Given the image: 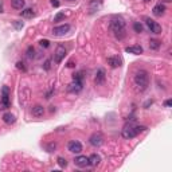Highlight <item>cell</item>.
<instances>
[{
  "label": "cell",
  "mask_w": 172,
  "mask_h": 172,
  "mask_svg": "<svg viewBox=\"0 0 172 172\" xmlns=\"http://www.w3.org/2000/svg\"><path fill=\"white\" fill-rule=\"evenodd\" d=\"M67 2H77V0H67Z\"/></svg>",
  "instance_id": "74e56055"
},
{
  "label": "cell",
  "mask_w": 172,
  "mask_h": 172,
  "mask_svg": "<svg viewBox=\"0 0 172 172\" xmlns=\"http://www.w3.org/2000/svg\"><path fill=\"white\" fill-rule=\"evenodd\" d=\"M24 4H26L24 0H11V7H12V8H15V10L24 8Z\"/></svg>",
  "instance_id": "d6986e66"
},
{
  "label": "cell",
  "mask_w": 172,
  "mask_h": 172,
  "mask_svg": "<svg viewBox=\"0 0 172 172\" xmlns=\"http://www.w3.org/2000/svg\"><path fill=\"white\" fill-rule=\"evenodd\" d=\"M166 11H167L166 6H164V4H162V3H159V4H156L155 7H153V10H152V14H153V15H155V16L160 18V16H163L164 14H166Z\"/></svg>",
  "instance_id": "7c38bea8"
},
{
  "label": "cell",
  "mask_w": 172,
  "mask_h": 172,
  "mask_svg": "<svg viewBox=\"0 0 172 172\" xmlns=\"http://www.w3.org/2000/svg\"><path fill=\"white\" fill-rule=\"evenodd\" d=\"M73 66H74V63H73V62H69V63H67V67H73Z\"/></svg>",
  "instance_id": "d590c367"
},
{
  "label": "cell",
  "mask_w": 172,
  "mask_h": 172,
  "mask_svg": "<svg viewBox=\"0 0 172 172\" xmlns=\"http://www.w3.org/2000/svg\"><path fill=\"white\" fill-rule=\"evenodd\" d=\"M16 66H18V69H22V70H26V67H24V66H23V63H22V62H18V63H16Z\"/></svg>",
  "instance_id": "4dcf8cb0"
},
{
  "label": "cell",
  "mask_w": 172,
  "mask_h": 172,
  "mask_svg": "<svg viewBox=\"0 0 172 172\" xmlns=\"http://www.w3.org/2000/svg\"><path fill=\"white\" fill-rule=\"evenodd\" d=\"M27 57H28V58H34V57H35V50H34V47H28V49H27Z\"/></svg>",
  "instance_id": "4316f807"
},
{
  "label": "cell",
  "mask_w": 172,
  "mask_h": 172,
  "mask_svg": "<svg viewBox=\"0 0 172 172\" xmlns=\"http://www.w3.org/2000/svg\"><path fill=\"white\" fill-rule=\"evenodd\" d=\"M3 121L6 124H14L16 121V118L12 113H4V114H3Z\"/></svg>",
  "instance_id": "ffe728a7"
},
{
  "label": "cell",
  "mask_w": 172,
  "mask_h": 172,
  "mask_svg": "<svg viewBox=\"0 0 172 172\" xmlns=\"http://www.w3.org/2000/svg\"><path fill=\"white\" fill-rule=\"evenodd\" d=\"M82 78H83V73L82 71L74 73V75H73V79H75V81H82Z\"/></svg>",
  "instance_id": "484cf974"
},
{
  "label": "cell",
  "mask_w": 172,
  "mask_h": 172,
  "mask_svg": "<svg viewBox=\"0 0 172 172\" xmlns=\"http://www.w3.org/2000/svg\"><path fill=\"white\" fill-rule=\"evenodd\" d=\"M126 53H130V54H136V55H140V54H142V47L140 45H134V46H129L125 49Z\"/></svg>",
  "instance_id": "9a60e30c"
},
{
  "label": "cell",
  "mask_w": 172,
  "mask_h": 172,
  "mask_svg": "<svg viewBox=\"0 0 172 172\" xmlns=\"http://www.w3.org/2000/svg\"><path fill=\"white\" fill-rule=\"evenodd\" d=\"M134 83L136 86L138 87L140 91H144L145 89L148 87L149 85V75H148V71L145 70H138L134 75Z\"/></svg>",
  "instance_id": "3957f363"
},
{
  "label": "cell",
  "mask_w": 172,
  "mask_h": 172,
  "mask_svg": "<svg viewBox=\"0 0 172 172\" xmlns=\"http://www.w3.org/2000/svg\"><path fill=\"white\" fill-rule=\"evenodd\" d=\"M55 148H57V144H55V142H50L49 147H47V151H49V152H53Z\"/></svg>",
  "instance_id": "f1b7e54d"
},
{
  "label": "cell",
  "mask_w": 172,
  "mask_h": 172,
  "mask_svg": "<svg viewBox=\"0 0 172 172\" xmlns=\"http://www.w3.org/2000/svg\"><path fill=\"white\" fill-rule=\"evenodd\" d=\"M67 149H69V152L77 153V155H78V153L82 152V144L79 141H77V140H71L67 144Z\"/></svg>",
  "instance_id": "8992f818"
},
{
  "label": "cell",
  "mask_w": 172,
  "mask_h": 172,
  "mask_svg": "<svg viewBox=\"0 0 172 172\" xmlns=\"http://www.w3.org/2000/svg\"><path fill=\"white\" fill-rule=\"evenodd\" d=\"M65 18H66V15H65L63 12H58L57 15L54 16V22H55V23H57V22H61V20H63Z\"/></svg>",
  "instance_id": "d4e9b609"
},
{
  "label": "cell",
  "mask_w": 172,
  "mask_h": 172,
  "mask_svg": "<svg viewBox=\"0 0 172 172\" xmlns=\"http://www.w3.org/2000/svg\"><path fill=\"white\" fill-rule=\"evenodd\" d=\"M45 69H46V70H50V61L45 62Z\"/></svg>",
  "instance_id": "d6a6232c"
},
{
  "label": "cell",
  "mask_w": 172,
  "mask_h": 172,
  "mask_svg": "<svg viewBox=\"0 0 172 172\" xmlns=\"http://www.w3.org/2000/svg\"><path fill=\"white\" fill-rule=\"evenodd\" d=\"M102 7V2L101 0H91V2L89 3V11L90 14L96 12V11H98Z\"/></svg>",
  "instance_id": "5bb4252c"
},
{
  "label": "cell",
  "mask_w": 172,
  "mask_h": 172,
  "mask_svg": "<svg viewBox=\"0 0 172 172\" xmlns=\"http://www.w3.org/2000/svg\"><path fill=\"white\" fill-rule=\"evenodd\" d=\"M104 82H105V71L102 70V69H100L96 74V78H94V83H96L97 86H100Z\"/></svg>",
  "instance_id": "4fadbf2b"
},
{
  "label": "cell",
  "mask_w": 172,
  "mask_h": 172,
  "mask_svg": "<svg viewBox=\"0 0 172 172\" xmlns=\"http://www.w3.org/2000/svg\"><path fill=\"white\" fill-rule=\"evenodd\" d=\"M133 30L140 34V32H142V24L140 23V22H136V23H133Z\"/></svg>",
  "instance_id": "cb8c5ba5"
},
{
  "label": "cell",
  "mask_w": 172,
  "mask_h": 172,
  "mask_svg": "<svg viewBox=\"0 0 172 172\" xmlns=\"http://www.w3.org/2000/svg\"><path fill=\"white\" fill-rule=\"evenodd\" d=\"M22 16L26 18V19H31V18L35 16V12H34L32 8H26V10L22 11Z\"/></svg>",
  "instance_id": "44dd1931"
},
{
  "label": "cell",
  "mask_w": 172,
  "mask_h": 172,
  "mask_svg": "<svg viewBox=\"0 0 172 172\" xmlns=\"http://www.w3.org/2000/svg\"><path fill=\"white\" fill-rule=\"evenodd\" d=\"M164 2H166V3H170V2H172V0H164Z\"/></svg>",
  "instance_id": "8d00e7d4"
},
{
  "label": "cell",
  "mask_w": 172,
  "mask_h": 172,
  "mask_svg": "<svg viewBox=\"0 0 172 172\" xmlns=\"http://www.w3.org/2000/svg\"><path fill=\"white\" fill-rule=\"evenodd\" d=\"M145 23H147V26H148L149 30H151V32H153V34H162L163 28H162V26L157 23V22L151 19V18H147V19H145Z\"/></svg>",
  "instance_id": "5b68a950"
},
{
  "label": "cell",
  "mask_w": 172,
  "mask_h": 172,
  "mask_svg": "<svg viewBox=\"0 0 172 172\" xmlns=\"http://www.w3.org/2000/svg\"><path fill=\"white\" fill-rule=\"evenodd\" d=\"M31 114L34 117H42L45 114V108H43L42 105H35V106L31 109Z\"/></svg>",
  "instance_id": "2e32d148"
},
{
  "label": "cell",
  "mask_w": 172,
  "mask_h": 172,
  "mask_svg": "<svg viewBox=\"0 0 172 172\" xmlns=\"http://www.w3.org/2000/svg\"><path fill=\"white\" fill-rule=\"evenodd\" d=\"M57 163H58V166H59L61 168H66V167H67V162H66V159H63V157H58Z\"/></svg>",
  "instance_id": "603a6c76"
},
{
  "label": "cell",
  "mask_w": 172,
  "mask_h": 172,
  "mask_svg": "<svg viewBox=\"0 0 172 172\" xmlns=\"http://www.w3.org/2000/svg\"><path fill=\"white\" fill-rule=\"evenodd\" d=\"M83 89V85H82V81H75V79H73V82L70 83V85L67 86V90L70 91V93H79Z\"/></svg>",
  "instance_id": "52a82bcc"
},
{
  "label": "cell",
  "mask_w": 172,
  "mask_h": 172,
  "mask_svg": "<svg viewBox=\"0 0 172 172\" xmlns=\"http://www.w3.org/2000/svg\"><path fill=\"white\" fill-rule=\"evenodd\" d=\"M102 141H104V137H102L101 133H93L89 138V142L93 147H100V145L102 144Z\"/></svg>",
  "instance_id": "30bf717a"
},
{
  "label": "cell",
  "mask_w": 172,
  "mask_h": 172,
  "mask_svg": "<svg viewBox=\"0 0 172 172\" xmlns=\"http://www.w3.org/2000/svg\"><path fill=\"white\" fill-rule=\"evenodd\" d=\"M164 105H166V106H167V108H170V106H171V105H172V101H171V100H167L166 102H164Z\"/></svg>",
  "instance_id": "836d02e7"
},
{
  "label": "cell",
  "mask_w": 172,
  "mask_h": 172,
  "mask_svg": "<svg viewBox=\"0 0 172 172\" xmlns=\"http://www.w3.org/2000/svg\"><path fill=\"white\" fill-rule=\"evenodd\" d=\"M74 164L79 168H85L89 166V157L86 156H77L74 159Z\"/></svg>",
  "instance_id": "8fae6325"
},
{
  "label": "cell",
  "mask_w": 172,
  "mask_h": 172,
  "mask_svg": "<svg viewBox=\"0 0 172 172\" xmlns=\"http://www.w3.org/2000/svg\"><path fill=\"white\" fill-rule=\"evenodd\" d=\"M108 65L113 69L120 67V66H121V59H120L118 57H109L108 58Z\"/></svg>",
  "instance_id": "e0dca14e"
},
{
  "label": "cell",
  "mask_w": 172,
  "mask_h": 172,
  "mask_svg": "<svg viewBox=\"0 0 172 172\" xmlns=\"http://www.w3.org/2000/svg\"><path fill=\"white\" fill-rule=\"evenodd\" d=\"M145 130H147V126H142V125L133 126V125H130V124H129V125H125V126H124L121 134H122L124 138L129 140V138L136 137L137 134H140V133H142V132H145Z\"/></svg>",
  "instance_id": "7a4b0ae2"
},
{
  "label": "cell",
  "mask_w": 172,
  "mask_h": 172,
  "mask_svg": "<svg viewBox=\"0 0 172 172\" xmlns=\"http://www.w3.org/2000/svg\"><path fill=\"white\" fill-rule=\"evenodd\" d=\"M15 27L16 28H22L23 27V23H22V22H15Z\"/></svg>",
  "instance_id": "1f68e13d"
},
{
  "label": "cell",
  "mask_w": 172,
  "mask_h": 172,
  "mask_svg": "<svg viewBox=\"0 0 172 172\" xmlns=\"http://www.w3.org/2000/svg\"><path fill=\"white\" fill-rule=\"evenodd\" d=\"M69 31H70V24H62V26H57V27H54L53 34L57 35V36H62V35L67 34Z\"/></svg>",
  "instance_id": "ba28073f"
},
{
  "label": "cell",
  "mask_w": 172,
  "mask_h": 172,
  "mask_svg": "<svg viewBox=\"0 0 172 172\" xmlns=\"http://www.w3.org/2000/svg\"><path fill=\"white\" fill-rule=\"evenodd\" d=\"M11 106L10 101V89L8 86H3L2 89V100H0V110H6Z\"/></svg>",
  "instance_id": "277c9868"
},
{
  "label": "cell",
  "mask_w": 172,
  "mask_h": 172,
  "mask_svg": "<svg viewBox=\"0 0 172 172\" xmlns=\"http://www.w3.org/2000/svg\"><path fill=\"white\" fill-rule=\"evenodd\" d=\"M65 55H66V49L62 45H59L55 50V54H54V61H55L57 63H61L62 59L65 58Z\"/></svg>",
  "instance_id": "9c48e42d"
},
{
  "label": "cell",
  "mask_w": 172,
  "mask_h": 172,
  "mask_svg": "<svg viewBox=\"0 0 172 172\" xmlns=\"http://www.w3.org/2000/svg\"><path fill=\"white\" fill-rule=\"evenodd\" d=\"M110 30L118 39H122L126 35V26L124 19H121V18H113L110 20Z\"/></svg>",
  "instance_id": "6da1fadb"
},
{
  "label": "cell",
  "mask_w": 172,
  "mask_h": 172,
  "mask_svg": "<svg viewBox=\"0 0 172 172\" xmlns=\"http://www.w3.org/2000/svg\"><path fill=\"white\" fill-rule=\"evenodd\" d=\"M39 45H41L42 47H45V49H47V47L50 46V42L47 41V39H42V41L39 42Z\"/></svg>",
  "instance_id": "83f0119b"
},
{
  "label": "cell",
  "mask_w": 172,
  "mask_h": 172,
  "mask_svg": "<svg viewBox=\"0 0 172 172\" xmlns=\"http://www.w3.org/2000/svg\"><path fill=\"white\" fill-rule=\"evenodd\" d=\"M100 163H101V157L98 156L97 153H93V155L89 157V166H91V167H97Z\"/></svg>",
  "instance_id": "ac0fdd59"
},
{
  "label": "cell",
  "mask_w": 172,
  "mask_h": 172,
  "mask_svg": "<svg viewBox=\"0 0 172 172\" xmlns=\"http://www.w3.org/2000/svg\"><path fill=\"white\" fill-rule=\"evenodd\" d=\"M153 104V101L151 100V101H147V102H145V105H144V108H148L149 106V105H152Z\"/></svg>",
  "instance_id": "e575fe53"
},
{
  "label": "cell",
  "mask_w": 172,
  "mask_h": 172,
  "mask_svg": "<svg viewBox=\"0 0 172 172\" xmlns=\"http://www.w3.org/2000/svg\"><path fill=\"white\" fill-rule=\"evenodd\" d=\"M144 2H145V3H148V2H151V0H144Z\"/></svg>",
  "instance_id": "f35d334b"
},
{
  "label": "cell",
  "mask_w": 172,
  "mask_h": 172,
  "mask_svg": "<svg viewBox=\"0 0 172 172\" xmlns=\"http://www.w3.org/2000/svg\"><path fill=\"white\" fill-rule=\"evenodd\" d=\"M160 46H162V42L157 41V39H151L149 41V49L151 50H159Z\"/></svg>",
  "instance_id": "7402d4cb"
},
{
  "label": "cell",
  "mask_w": 172,
  "mask_h": 172,
  "mask_svg": "<svg viewBox=\"0 0 172 172\" xmlns=\"http://www.w3.org/2000/svg\"><path fill=\"white\" fill-rule=\"evenodd\" d=\"M51 6L53 7H59V2H58V0H51Z\"/></svg>",
  "instance_id": "f546056e"
}]
</instances>
